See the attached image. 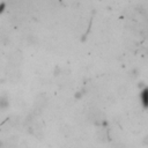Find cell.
Instances as JSON below:
<instances>
[{
	"label": "cell",
	"mask_w": 148,
	"mask_h": 148,
	"mask_svg": "<svg viewBox=\"0 0 148 148\" xmlns=\"http://www.w3.org/2000/svg\"><path fill=\"white\" fill-rule=\"evenodd\" d=\"M22 59H23L22 53L18 52V51H16V52H14V53L10 54V57H9V62H10L12 66H18V65L21 64Z\"/></svg>",
	"instance_id": "1"
},
{
	"label": "cell",
	"mask_w": 148,
	"mask_h": 148,
	"mask_svg": "<svg viewBox=\"0 0 148 148\" xmlns=\"http://www.w3.org/2000/svg\"><path fill=\"white\" fill-rule=\"evenodd\" d=\"M142 102L145 104H148V89H146L145 91H142Z\"/></svg>",
	"instance_id": "4"
},
{
	"label": "cell",
	"mask_w": 148,
	"mask_h": 148,
	"mask_svg": "<svg viewBox=\"0 0 148 148\" xmlns=\"http://www.w3.org/2000/svg\"><path fill=\"white\" fill-rule=\"evenodd\" d=\"M8 105H9V103H8V97H7V95H2V96L0 97V109H6Z\"/></svg>",
	"instance_id": "3"
},
{
	"label": "cell",
	"mask_w": 148,
	"mask_h": 148,
	"mask_svg": "<svg viewBox=\"0 0 148 148\" xmlns=\"http://www.w3.org/2000/svg\"><path fill=\"white\" fill-rule=\"evenodd\" d=\"M46 103H47V98H46L44 95H39V96L36 98L35 105H36V108H37L38 110H43V109L45 108Z\"/></svg>",
	"instance_id": "2"
}]
</instances>
